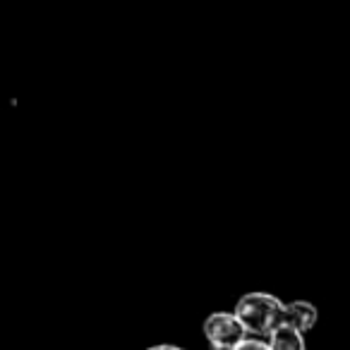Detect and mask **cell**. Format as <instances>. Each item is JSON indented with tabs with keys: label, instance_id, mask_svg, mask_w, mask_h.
<instances>
[{
	"label": "cell",
	"instance_id": "5b68a950",
	"mask_svg": "<svg viewBox=\"0 0 350 350\" xmlns=\"http://www.w3.org/2000/svg\"><path fill=\"white\" fill-rule=\"evenodd\" d=\"M235 350H271V348H269V343H264V340L247 338V340H243Z\"/></svg>",
	"mask_w": 350,
	"mask_h": 350
},
{
	"label": "cell",
	"instance_id": "277c9868",
	"mask_svg": "<svg viewBox=\"0 0 350 350\" xmlns=\"http://www.w3.org/2000/svg\"><path fill=\"white\" fill-rule=\"evenodd\" d=\"M269 348L271 350H305V340H302L300 331L281 326V329H276L269 336Z\"/></svg>",
	"mask_w": 350,
	"mask_h": 350
},
{
	"label": "cell",
	"instance_id": "7a4b0ae2",
	"mask_svg": "<svg viewBox=\"0 0 350 350\" xmlns=\"http://www.w3.org/2000/svg\"><path fill=\"white\" fill-rule=\"evenodd\" d=\"M204 336L214 350H235L247 340V329L230 312H216L204 319Z\"/></svg>",
	"mask_w": 350,
	"mask_h": 350
},
{
	"label": "cell",
	"instance_id": "6da1fadb",
	"mask_svg": "<svg viewBox=\"0 0 350 350\" xmlns=\"http://www.w3.org/2000/svg\"><path fill=\"white\" fill-rule=\"evenodd\" d=\"M233 314L243 321L247 334L271 336L273 331L283 326L286 305L269 293H250V295L240 297Z\"/></svg>",
	"mask_w": 350,
	"mask_h": 350
},
{
	"label": "cell",
	"instance_id": "8992f818",
	"mask_svg": "<svg viewBox=\"0 0 350 350\" xmlns=\"http://www.w3.org/2000/svg\"><path fill=\"white\" fill-rule=\"evenodd\" d=\"M149 350H183L180 345H173V343H161V345H154Z\"/></svg>",
	"mask_w": 350,
	"mask_h": 350
},
{
	"label": "cell",
	"instance_id": "3957f363",
	"mask_svg": "<svg viewBox=\"0 0 350 350\" xmlns=\"http://www.w3.org/2000/svg\"><path fill=\"white\" fill-rule=\"evenodd\" d=\"M317 324V307L307 300H295L291 305H286V319H283V326L288 329H295L300 334L314 329Z\"/></svg>",
	"mask_w": 350,
	"mask_h": 350
}]
</instances>
